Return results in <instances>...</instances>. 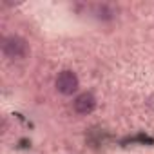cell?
I'll return each instance as SVG.
<instances>
[{"label":"cell","instance_id":"6da1fadb","mask_svg":"<svg viewBox=\"0 0 154 154\" xmlns=\"http://www.w3.org/2000/svg\"><path fill=\"white\" fill-rule=\"evenodd\" d=\"M2 53L9 60H24L29 53V44L18 35H9L2 40Z\"/></svg>","mask_w":154,"mask_h":154},{"label":"cell","instance_id":"7a4b0ae2","mask_svg":"<svg viewBox=\"0 0 154 154\" xmlns=\"http://www.w3.org/2000/svg\"><path fill=\"white\" fill-rule=\"evenodd\" d=\"M54 85H56V91L63 96H71L74 94L76 91H78L80 87V82H78V76H76V72L65 69L62 72H58L56 80H54Z\"/></svg>","mask_w":154,"mask_h":154},{"label":"cell","instance_id":"3957f363","mask_svg":"<svg viewBox=\"0 0 154 154\" xmlns=\"http://www.w3.org/2000/svg\"><path fill=\"white\" fill-rule=\"evenodd\" d=\"M72 109H74L76 114H82V116L91 114L96 109V98H94V94H91V93L78 94V96L74 98V102H72Z\"/></svg>","mask_w":154,"mask_h":154}]
</instances>
